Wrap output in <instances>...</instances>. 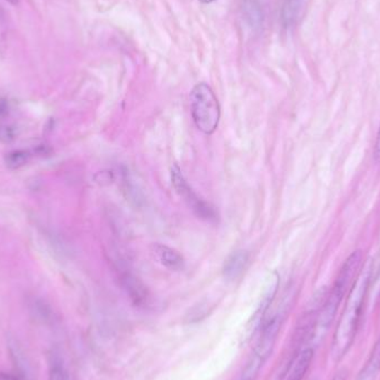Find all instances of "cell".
I'll list each match as a JSON object with an SVG mask.
<instances>
[{
    "label": "cell",
    "mask_w": 380,
    "mask_h": 380,
    "mask_svg": "<svg viewBox=\"0 0 380 380\" xmlns=\"http://www.w3.org/2000/svg\"><path fill=\"white\" fill-rule=\"evenodd\" d=\"M256 377L257 375H255V374L251 373V372H249L248 369L245 368L243 375L241 376V378H239L238 380H255L256 379Z\"/></svg>",
    "instance_id": "d6986e66"
},
{
    "label": "cell",
    "mask_w": 380,
    "mask_h": 380,
    "mask_svg": "<svg viewBox=\"0 0 380 380\" xmlns=\"http://www.w3.org/2000/svg\"><path fill=\"white\" fill-rule=\"evenodd\" d=\"M249 263V255L247 251H234L231 255L226 259L224 264V276L228 280H236L245 272L247 265Z\"/></svg>",
    "instance_id": "30bf717a"
},
{
    "label": "cell",
    "mask_w": 380,
    "mask_h": 380,
    "mask_svg": "<svg viewBox=\"0 0 380 380\" xmlns=\"http://www.w3.org/2000/svg\"><path fill=\"white\" fill-rule=\"evenodd\" d=\"M13 138H15V134H13V128L11 127H1L0 128V140L11 142Z\"/></svg>",
    "instance_id": "2e32d148"
},
{
    "label": "cell",
    "mask_w": 380,
    "mask_h": 380,
    "mask_svg": "<svg viewBox=\"0 0 380 380\" xmlns=\"http://www.w3.org/2000/svg\"><path fill=\"white\" fill-rule=\"evenodd\" d=\"M282 317L280 315H277L272 317L265 323L260 337H259L258 342H257L256 348L253 350L251 359L256 360V362H260L261 365H264V362L268 359L269 356L272 355V350H274L277 337H278L280 327H282Z\"/></svg>",
    "instance_id": "8992f818"
},
{
    "label": "cell",
    "mask_w": 380,
    "mask_h": 380,
    "mask_svg": "<svg viewBox=\"0 0 380 380\" xmlns=\"http://www.w3.org/2000/svg\"><path fill=\"white\" fill-rule=\"evenodd\" d=\"M9 112V105L7 100L4 98H0V117L6 116Z\"/></svg>",
    "instance_id": "ac0fdd59"
},
{
    "label": "cell",
    "mask_w": 380,
    "mask_h": 380,
    "mask_svg": "<svg viewBox=\"0 0 380 380\" xmlns=\"http://www.w3.org/2000/svg\"><path fill=\"white\" fill-rule=\"evenodd\" d=\"M200 3H204V4H210V3H214V1H216V0H200Z\"/></svg>",
    "instance_id": "603a6c76"
},
{
    "label": "cell",
    "mask_w": 380,
    "mask_h": 380,
    "mask_svg": "<svg viewBox=\"0 0 380 380\" xmlns=\"http://www.w3.org/2000/svg\"><path fill=\"white\" fill-rule=\"evenodd\" d=\"M313 358V350L311 347L300 350L295 357L292 358L282 380H304L308 369L311 367Z\"/></svg>",
    "instance_id": "52a82bcc"
},
{
    "label": "cell",
    "mask_w": 380,
    "mask_h": 380,
    "mask_svg": "<svg viewBox=\"0 0 380 380\" xmlns=\"http://www.w3.org/2000/svg\"><path fill=\"white\" fill-rule=\"evenodd\" d=\"M0 380H19L16 376L11 374L0 373Z\"/></svg>",
    "instance_id": "ffe728a7"
},
{
    "label": "cell",
    "mask_w": 380,
    "mask_h": 380,
    "mask_svg": "<svg viewBox=\"0 0 380 380\" xmlns=\"http://www.w3.org/2000/svg\"><path fill=\"white\" fill-rule=\"evenodd\" d=\"M380 370V336L370 354L369 359L360 373V380H372L376 377Z\"/></svg>",
    "instance_id": "4fadbf2b"
},
{
    "label": "cell",
    "mask_w": 380,
    "mask_h": 380,
    "mask_svg": "<svg viewBox=\"0 0 380 380\" xmlns=\"http://www.w3.org/2000/svg\"><path fill=\"white\" fill-rule=\"evenodd\" d=\"M5 1H7V3L11 4V5H18L19 0H5Z\"/></svg>",
    "instance_id": "7402d4cb"
},
{
    "label": "cell",
    "mask_w": 380,
    "mask_h": 380,
    "mask_svg": "<svg viewBox=\"0 0 380 380\" xmlns=\"http://www.w3.org/2000/svg\"><path fill=\"white\" fill-rule=\"evenodd\" d=\"M151 251L156 260L171 272H180L185 268L184 257L175 249L163 243H154Z\"/></svg>",
    "instance_id": "ba28073f"
},
{
    "label": "cell",
    "mask_w": 380,
    "mask_h": 380,
    "mask_svg": "<svg viewBox=\"0 0 380 380\" xmlns=\"http://www.w3.org/2000/svg\"><path fill=\"white\" fill-rule=\"evenodd\" d=\"M189 101L197 128L202 134H214L220 122V106L212 87L205 83L197 84L190 91Z\"/></svg>",
    "instance_id": "3957f363"
},
{
    "label": "cell",
    "mask_w": 380,
    "mask_h": 380,
    "mask_svg": "<svg viewBox=\"0 0 380 380\" xmlns=\"http://www.w3.org/2000/svg\"><path fill=\"white\" fill-rule=\"evenodd\" d=\"M278 284H280V278L275 274L272 277L270 282H269L268 287H267L266 292H265L264 297L261 299L258 309H257L256 313L253 315V319H251V330L255 331L260 326L261 321L264 319L265 315H266L267 311H268L269 306L272 303V300H274L275 296H276Z\"/></svg>",
    "instance_id": "8fae6325"
},
{
    "label": "cell",
    "mask_w": 380,
    "mask_h": 380,
    "mask_svg": "<svg viewBox=\"0 0 380 380\" xmlns=\"http://www.w3.org/2000/svg\"><path fill=\"white\" fill-rule=\"evenodd\" d=\"M362 265H364V253L360 251H354L345 261L335 280L334 286L323 300L311 340L323 336L325 331L330 327L336 316L337 309L344 299L346 292L352 289V284L362 272Z\"/></svg>",
    "instance_id": "7a4b0ae2"
},
{
    "label": "cell",
    "mask_w": 380,
    "mask_h": 380,
    "mask_svg": "<svg viewBox=\"0 0 380 380\" xmlns=\"http://www.w3.org/2000/svg\"><path fill=\"white\" fill-rule=\"evenodd\" d=\"M50 380H69L65 367L59 359H52L50 362Z\"/></svg>",
    "instance_id": "9a60e30c"
},
{
    "label": "cell",
    "mask_w": 380,
    "mask_h": 380,
    "mask_svg": "<svg viewBox=\"0 0 380 380\" xmlns=\"http://www.w3.org/2000/svg\"><path fill=\"white\" fill-rule=\"evenodd\" d=\"M29 158L30 155L27 150H13L6 155L5 161L9 168L19 169L28 163Z\"/></svg>",
    "instance_id": "5bb4252c"
},
{
    "label": "cell",
    "mask_w": 380,
    "mask_h": 380,
    "mask_svg": "<svg viewBox=\"0 0 380 380\" xmlns=\"http://www.w3.org/2000/svg\"><path fill=\"white\" fill-rule=\"evenodd\" d=\"M241 13L251 30H258L264 23V9L258 0H241Z\"/></svg>",
    "instance_id": "9c48e42d"
},
{
    "label": "cell",
    "mask_w": 380,
    "mask_h": 380,
    "mask_svg": "<svg viewBox=\"0 0 380 380\" xmlns=\"http://www.w3.org/2000/svg\"><path fill=\"white\" fill-rule=\"evenodd\" d=\"M369 287L370 269H368V272L365 274L360 272L357 280L352 284L342 317L339 319L336 331L333 337L331 356L336 362L342 360L346 356L356 338Z\"/></svg>",
    "instance_id": "6da1fadb"
},
{
    "label": "cell",
    "mask_w": 380,
    "mask_h": 380,
    "mask_svg": "<svg viewBox=\"0 0 380 380\" xmlns=\"http://www.w3.org/2000/svg\"><path fill=\"white\" fill-rule=\"evenodd\" d=\"M115 272L132 303L137 307H146L149 304L150 295L144 282L132 272L129 267L120 264V260L117 261Z\"/></svg>",
    "instance_id": "5b68a950"
},
{
    "label": "cell",
    "mask_w": 380,
    "mask_h": 380,
    "mask_svg": "<svg viewBox=\"0 0 380 380\" xmlns=\"http://www.w3.org/2000/svg\"><path fill=\"white\" fill-rule=\"evenodd\" d=\"M374 158L377 163H380V125L379 129L377 132V138H376L375 149H374Z\"/></svg>",
    "instance_id": "e0dca14e"
},
{
    "label": "cell",
    "mask_w": 380,
    "mask_h": 380,
    "mask_svg": "<svg viewBox=\"0 0 380 380\" xmlns=\"http://www.w3.org/2000/svg\"><path fill=\"white\" fill-rule=\"evenodd\" d=\"M333 380H346V376H345L344 373H339L333 378Z\"/></svg>",
    "instance_id": "44dd1931"
},
{
    "label": "cell",
    "mask_w": 380,
    "mask_h": 380,
    "mask_svg": "<svg viewBox=\"0 0 380 380\" xmlns=\"http://www.w3.org/2000/svg\"><path fill=\"white\" fill-rule=\"evenodd\" d=\"M171 184H173V187L179 197L183 198L185 204L188 206L189 209H192L197 217L207 221V223H218V214L215 208L212 207V205L205 202L194 192V189L189 186L186 178L177 165L173 166L171 168Z\"/></svg>",
    "instance_id": "277c9868"
},
{
    "label": "cell",
    "mask_w": 380,
    "mask_h": 380,
    "mask_svg": "<svg viewBox=\"0 0 380 380\" xmlns=\"http://www.w3.org/2000/svg\"><path fill=\"white\" fill-rule=\"evenodd\" d=\"M306 8V0H282V23L286 28H292L301 18Z\"/></svg>",
    "instance_id": "7c38bea8"
}]
</instances>
